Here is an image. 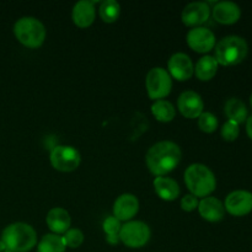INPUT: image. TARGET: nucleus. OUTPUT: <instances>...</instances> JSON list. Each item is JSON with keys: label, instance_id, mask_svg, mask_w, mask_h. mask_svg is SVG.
<instances>
[{"label": "nucleus", "instance_id": "obj_19", "mask_svg": "<svg viewBox=\"0 0 252 252\" xmlns=\"http://www.w3.org/2000/svg\"><path fill=\"white\" fill-rule=\"evenodd\" d=\"M153 185H154L155 193H157L162 201H175V199L180 196V192H181L180 191L179 184H177L175 180L170 179V177H155Z\"/></svg>", "mask_w": 252, "mask_h": 252}, {"label": "nucleus", "instance_id": "obj_14", "mask_svg": "<svg viewBox=\"0 0 252 252\" xmlns=\"http://www.w3.org/2000/svg\"><path fill=\"white\" fill-rule=\"evenodd\" d=\"M139 211V201L132 193H123L113 204V217L120 221H130Z\"/></svg>", "mask_w": 252, "mask_h": 252}, {"label": "nucleus", "instance_id": "obj_20", "mask_svg": "<svg viewBox=\"0 0 252 252\" xmlns=\"http://www.w3.org/2000/svg\"><path fill=\"white\" fill-rule=\"evenodd\" d=\"M218 62L212 56H204L198 59L194 66V74L201 81H209L216 76L218 71Z\"/></svg>", "mask_w": 252, "mask_h": 252}, {"label": "nucleus", "instance_id": "obj_21", "mask_svg": "<svg viewBox=\"0 0 252 252\" xmlns=\"http://www.w3.org/2000/svg\"><path fill=\"white\" fill-rule=\"evenodd\" d=\"M224 111H225V115L229 118V121L236 122L238 125L246 122V120H248V108H246V105L236 97L229 98L226 101L225 106H224Z\"/></svg>", "mask_w": 252, "mask_h": 252}, {"label": "nucleus", "instance_id": "obj_17", "mask_svg": "<svg viewBox=\"0 0 252 252\" xmlns=\"http://www.w3.org/2000/svg\"><path fill=\"white\" fill-rule=\"evenodd\" d=\"M96 10H95V2L90 1V0H81L78 1L73 7V12H71V19L73 22L80 29H86V27L91 26L95 21Z\"/></svg>", "mask_w": 252, "mask_h": 252}, {"label": "nucleus", "instance_id": "obj_29", "mask_svg": "<svg viewBox=\"0 0 252 252\" xmlns=\"http://www.w3.org/2000/svg\"><path fill=\"white\" fill-rule=\"evenodd\" d=\"M198 198L194 197L193 194H186L181 199V208L185 212H192L196 208H198Z\"/></svg>", "mask_w": 252, "mask_h": 252}, {"label": "nucleus", "instance_id": "obj_24", "mask_svg": "<svg viewBox=\"0 0 252 252\" xmlns=\"http://www.w3.org/2000/svg\"><path fill=\"white\" fill-rule=\"evenodd\" d=\"M98 14L101 20L106 24H113L121 15V5L116 0H105L98 7Z\"/></svg>", "mask_w": 252, "mask_h": 252}, {"label": "nucleus", "instance_id": "obj_15", "mask_svg": "<svg viewBox=\"0 0 252 252\" xmlns=\"http://www.w3.org/2000/svg\"><path fill=\"white\" fill-rule=\"evenodd\" d=\"M213 19L221 25H234L240 20L241 9L233 1H220L211 10Z\"/></svg>", "mask_w": 252, "mask_h": 252}, {"label": "nucleus", "instance_id": "obj_7", "mask_svg": "<svg viewBox=\"0 0 252 252\" xmlns=\"http://www.w3.org/2000/svg\"><path fill=\"white\" fill-rule=\"evenodd\" d=\"M152 236L148 224L140 220H130L122 225L120 231L121 243L130 249H140L147 245Z\"/></svg>", "mask_w": 252, "mask_h": 252}, {"label": "nucleus", "instance_id": "obj_10", "mask_svg": "<svg viewBox=\"0 0 252 252\" xmlns=\"http://www.w3.org/2000/svg\"><path fill=\"white\" fill-rule=\"evenodd\" d=\"M224 208L234 217L248 216L252 212V193L244 189L230 192L224 202Z\"/></svg>", "mask_w": 252, "mask_h": 252}, {"label": "nucleus", "instance_id": "obj_1", "mask_svg": "<svg viewBox=\"0 0 252 252\" xmlns=\"http://www.w3.org/2000/svg\"><path fill=\"white\" fill-rule=\"evenodd\" d=\"M181 148L174 142L162 140L149 148L145 157V162L149 171L159 177L174 171L181 162Z\"/></svg>", "mask_w": 252, "mask_h": 252}, {"label": "nucleus", "instance_id": "obj_22", "mask_svg": "<svg viewBox=\"0 0 252 252\" xmlns=\"http://www.w3.org/2000/svg\"><path fill=\"white\" fill-rule=\"evenodd\" d=\"M152 113L159 122L169 123L176 116V110L170 101L158 100L152 105Z\"/></svg>", "mask_w": 252, "mask_h": 252}, {"label": "nucleus", "instance_id": "obj_30", "mask_svg": "<svg viewBox=\"0 0 252 252\" xmlns=\"http://www.w3.org/2000/svg\"><path fill=\"white\" fill-rule=\"evenodd\" d=\"M106 241H107L110 245H117L121 243L120 235H108L106 236Z\"/></svg>", "mask_w": 252, "mask_h": 252}, {"label": "nucleus", "instance_id": "obj_28", "mask_svg": "<svg viewBox=\"0 0 252 252\" xmlns=\"http://www.w3.org/2000/svg\"><path fill=\"white\" fill-rule=\"evenodd\" d=\"M121 228H122V224H121V221L118 220L117 218H115L113 216L107 217L102 223V229L103 231H105L106 236L120 235Z\"/></svg>", "mask_w": 252, "mask_h": 252}, {"label": "nucleus", "instance_id": "obj_25", "mask_svg": "<svg viewBox=\"0 0 252 252\" xmlns=\"http://www.w3.org/2000/svg\"><path fill=\"white\" fill-rule=\"evenodd\" d=\"M218 125V118L211 112H204L203 111V113L198 117V127L204 133L216 132Z\"/></svg>", "mask_w": 252, "mask_h": 252}, {"label": "nucleus", "instance_id": "obj_32", "mask_svg": "<svg viewBox=\"0 0 252 252\" xmlns=\"http://www.w3.org/2000/svg\"><path fill=\"white\" fill-rule=\"evenodd\" d=\"M4 250H6V249H5L4 244H2L1 241H0V252H1V251H4Z\"/></svg>", "mask_w": 252, "mask_h": 252}, {"label": "nucleus", "instance_id": "obj_11", "mask_svg": "<svg viewBox=\"0 0 252 252\" xmlns=\"http://www.w3.org/2000/svg\"><path fill=\"white\" fill-rule=\"evenodd\" d=\"M177 108L184 117L194 120L203 113L204 102L199 94L191 90L184 91L177 98Z\"/></svg>", "mask_w": 252, "mask_h": 252}, {"label": "nucleus", "instance_id": "obj_33", "mask_svg": "<svg viewBox=\"0 0 252 252\" xmlns=\"http://www.w3.org/2000/svg\"><path fill=\"white\" fill-rule=\"evenodd\" d=\"M250 103H251V107H252V94H251V97H250Z\"/></svg>", "mask_w": 252, "mask_h": 252}, {"label": "nucleus", "instance_id": "obj_4", "mask_svg": "<svg viewBox=\"0 0 252 252\" xmlns=\"http://www.w3.org/2000/svg\"><path fill=\"white\" fill-rule=\"evenodd\" d=\"M249 54V44L240 36H226L214 47V58L218 64L233 66L243 63Z\"/></svg>", "mask_w": 252, "mask_h": 252}, {"label": "nucleus", "instance_id": "obj_3", "mask_svg": "<svg viewBox=\"0 0 252 252\" xmlns=\"http://www.w3.org/2000/svg\"><path fill=\"white\" fill-rule=\"evenodd\" d=\"M185 184L194 197H208L214 192L217 187L216 175L208 166L203 164L189 165L185 171Z\"/></svg>", "mask_w": 252, "mask_h": 252}, {"label": "nucleus", "instance_id": "obj_6", "mask_svg": "<svg viewBox=\"0 0 252 252\" xmlns=\"http://www.w3.org/2000/svg\"><path fill=\"white\" fill-rule=\"evenodd\" d=\"M145 88H147L148 96L152 100H164L172 89V78L169 71L165 70L161 66L152 68L145 78Z\"/></svg>", "mask_w": 252, "mask_h": 252}, {"label": "nucleus", "instance_id": "obj_8", "mask_svg": "<svg viewBox=\"0 0 252 252\" xmlns=\"http://www.w3.org/2000/svg\"><path fill=\"white\" fill-rule=\"evenodd\" d=\"M52 166L62 172H71L80 165V153L70 145H57L49 155Z\"/></svg>", "mask_w": 252, "mask_h": 252}, {"label": "nucleus", "instance_id": "obj_9", "mask_svg": "<svg viewBox=\"0 0 252 252\" xmlns=\"http://www.w3.org/2000/svg\"><path fill=\"white\" fill-rule=\"evenodd\" d=\"M187 44L197 53H208L216 47V34L207 27H194L186 37Z\"/></svg>", "mask_w": 252, "mask_h": 252}, {"label": "nucleus", "instance_id": "obj_18", "mask_svg": "<svg viewBox=\"0 0 252 252\" xmlns=\"http://www.w3.org/2000/svg\"><path fill=\"white\" fill-rule=\"evenodd\" d=\"M46 223L47 225H48L49 230L53 231V234H56V235L64 234L70 229V214H69L64 208L56 207V208H52L51 211L47 213Z\"/></svg>", "mask_w": 252, "mask_h": 252}, {"label": "nucleus", "instance_id": "obj_34", "mask_svg": "<svg viewBox=\"0 0 252 252\" xmlns=\"http://www.w3.org/2000/svg\"><path fill=\"white\" fill-rule=\"evenodd\" d=\"M1 252H10V251H7V250H4V251H1Z\"/></svg>", "mask_w": 252, "mask_h": 252}, {"label": "nucleus", "instance_id": "obj_12", "mask_svg": "<svg viewBox=\"0 0 252 252\" xmlns=\"http://www.w3.org/2000/svg\"><path fill=\"white\" fill-rule=\"evenodd\" d=\"M167 69L170 76L179 81L189 80L194 74V65L191 58L181 52L172 54L167 63Z\"/></svg>", "mask_w": 252, "mask_h": 252}, {"label": "nucleus", "instance_id": "obj_26", "mask_svg": "<svg viewBox=\"0 0 252 252\" xmlns=\"http://www.w3.org/2000/svg\"><path fill=\"white\" fill-rule=\"evenodd\" d=\"M62 238H63V241L66 248L70 249L80 248L84 243V234L79 229H69L66 233H64Z\"/></svg>", "mask_w": 252, "mask_h": 252}, {"label": "nucleus", "instance_id": "obj_5", "mask_svg": "<svg viewBox=\"0 0 252 252\" xmlns=\"http://www.w3.org/2000/svg\"><path fill=\"white\" fill-rule=\"evenodd\" d=\"M14 34L17 41L27 48H39L46 41L47 31L38 19L25 16L17 20L14 25Z\"/></svg>", "mask_w": 252, "mask_h": 252}, {"label": "nucleus", "instance_id": "obj_23", "mask_svg": "<svg viewBox=\"0 0 252 252\" xmlns=\"http://www.w3.org/2000/svg\"><path fill=\"white\" fill-rule=\"evenodd\" d=\"M63 238L56 234H46L37 245V252H65Z\"/></svg>", "mask_w": 252, "mask_h": 252}, {"label": "nucleus", "instance_id": "obj_31", "mask_svg": "<svg viewBox=\"0 0 252 252\" xmlns=\"http://www.w3.org/2000/svg\"><path fill=\"white\" fill-rule=\"evenodd\" d=\"M246 133L252 140V115L246 120Z\"/></svg>", "mask_w": 252, "mask_h": 252}, {"label": "nucleus", "instance_id": "obj_2", "mask_svg": "<svg viewBox=\"0 0 252 252\" xmlns=\"http://www.w3.org/2000/svg\"><path fill=\"white\" fill-rule=\"evenodd\" d=\"M0 241L10 252H29L36 246L37 234L30 224L16 221L5 226Z\"/></svg>", "mask_w": 252, "mask_h": 252}, {"label": "nucleus", "instance_id": "obj_16", "mask_svg": "<svg viewBox=\"0 0 252 252\" xmlns=\"http://www.w3.org/2000/svg\"><path fill=\"white\" fill-rule=\"evenodd\" d=\"M198 212L199 216L204 220L211 221V223H217V221H220L224 218L225 208H224V204L220 199L208 196L199 201Z\"/></svg>", "mask_w": 252, "mask_h": 252}, {"label": "nucleus", "instance_id": "obj_27", "mask_svg": "<svg viewBox=\"0 0 252 252\" xmlns=\"http://www.w3.org/2000/svg\"><path fill=\"white\" fill-rule=\"evenodd\" d=\"M220 134L221 138L226 142H234V140L238 139L239 134H240V128H239L238 123L228 120L221 127Z\"/></svg>", "mask_w": 252, "mask_h": 252}, {"label": "nucleus", "instance_id": "obj_13", "mask_svg": "<svg viewBox=\"0 0 252 252\" xmlns=\"http://www.w3.org/2000/svg\"><path fill=\"white\" fill-rule=\"evenodd\" d=\"M209 16H211L209 5L203 1H194L185 6V9L182 10L181 20L186 26L194 29L208 21Z\"/></svg>", "mask_w": 252, "mask_h": 252}]
</instances>
